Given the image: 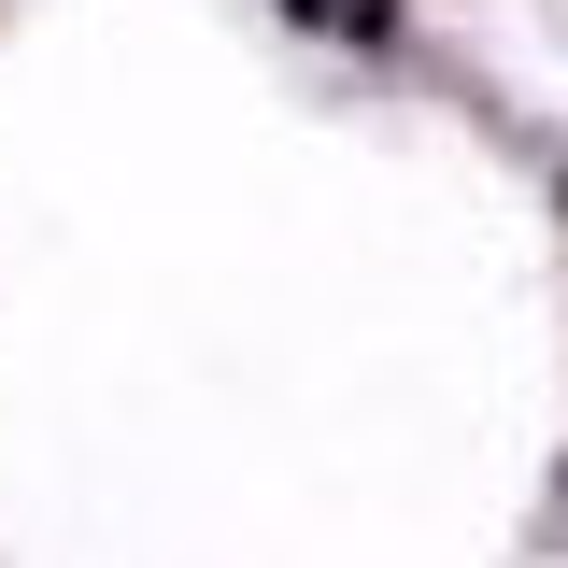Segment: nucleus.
Wrapping results in <instances>:
<instances>
[{"label":"nucleus","mask_w":568,"mask_h":568,"mask_svg":"<svg viewBox=\"0 0 568 568\" xmlns=\"http://www.w3.org/2000/svg\"><path fill=\"white\" fill-rule=\"evenodd\" d=\"M298 29H327V43H384L398 29V0H284Z\"/></svg>","instance_id":"1"}]
</instances>
